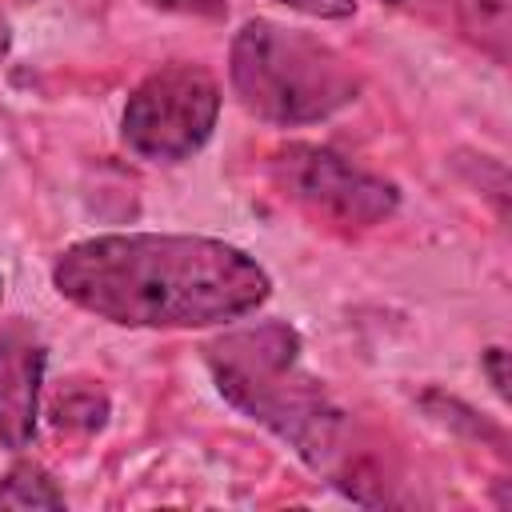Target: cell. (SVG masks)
Here are the masks:
<instances>
[{"instance_id":"7","label":"cell","mask_w":512,"mask_h":512,"mask_svg":"<svg viewBox=\"0 0 512 512\" xmlns=\"http://www.w3.org/2000/svg\"><path fill=\"white\" fill-rule=\"evenodd\" d=\"M396 12H408L424 24H436L496 64H508L512 48V0H380Z\"/></svg>"},{"instance_id":"2","label":"cell","mask_w":512,"mask_h":512,"mask_svg":"<svg viewBox=\"0 0 512 512\" xmlns=\"http://www.w3.org/2000/svg\"><path fill=\"white\" fill-rule=\"evenodd\" d=\"M296 356L300 332L284 320L228 332L204 348L220 396L272 428L316 472H328L344 456V412L324 384L296 368Z\"/></svg>"},{"instance_id":"6","label":"cell","mask_w":512,"mask_h":512,"mask_svg":"<svg viewBox=\"0 0 512 512\" xmlns=\"http://www.w3.org/2000/svg\"><path fill=\"white\" fill-rule=\"evenodd\" d=\"M44 364L48 348L24 320L0 324V444L8 448H24L36 432Z\"/></svg>"},{"instance_id":"4","label":"cell","mask_w":512,"mask_h":512,"mask_svg":"<svg viewBox=\"0 0 512 512\" xmlns=\"http://www.w3.org/2000/svg\"><path fill=\"white\" fill-rule=\"evenodd\" d=\"M220 116V84L200 64H164L148 72L124 104V144L156 164H180L196 156Z\"/></svg>"},{"instance_id":"13","label":"cell","mask_w":512,"mask_h":512,"mask_svg":"<svg viewBox=\"0 0 512 512\" xmlns=\"http://www.w3.org/2000/svg\"><path fill=\"white\" fill-rule=\"evenodd\" d=\"M8 44H12V32H8V24L0 20V60H4V52H8Z\"/></svg>"},{"instance_id":"9","label":"cell","mask_w":512,"mask_h":512,"mask_svg":"<svg viewBox=\"0 0 512 512\" xmlns=\"http://www.w3.org/2000/svg\"><path fill=\"white\" fill-rule=\"evenodd\" d=\"M108 420V396L88 388V384H72L52 400V424L56 428H100Z\"/></svg>"},{"instance_id":"11","label":"cell","mask_w":512,"mask_h":512,"mask_svg":"<svg viewBox=\"0 0 512 512\" xmlns=\"http://www.w3.org/2000/svg\"><path fill=\"white\" fill-rule=\"evenodd\" d=\"M160 12H180V16H224L228 0H148Z\"/></svg>"},{"instance_id":"3","label":"cell","mask_w":512,"mask_h":512,"mask_svg":"<svg viewBox=\"0 0 512 512\" xmlns=\"http://www.w3.org/2000/svg\"><path fill=\"white\" fill-rule=\"evenodd\" d=\"M228 80L256 120L280 128L328 120L360 96L356 68L332 44L276 20H248L236 32Z\"/></svg>"},{"instance_id":"1","label":"cell","mask_w":512,"mask_h":512,"mask_svg":"<svg viewBox=\"0 0 512 512\" xmlns=\"http://www.w3.org/2000/svg\"><path fill=\"white\" fill-rule=\"evenodd\" d=\"M56 292L120 328H212L256 312L272 280L236 244L172 232H108L68 244Z\"/></svg>"},{"instance_id":"12","label":"cell","mask_w":512,"mask_h":512,"mask_svg":"<svg viewBox=\"0 0 512 512\" xmlns=\"http://www.w3.org/2000/svg\"><path fill=\"white\" fill-rule=\"evenodd\" d=\"M504 360H508L504 348H488V352H484V368H488L492 388H496L500 396H508V372H504Z\"/></svg>"},{"instance_id":"5","label":"cell","mask_w":512,"mask_h":512,"mask_svg":"<svg viewBox=\"0 0 512 512\" xmlns=\"http://www.w3.org/2000/svg\"><path fill=\"white\" fill-rule=\"evenodd\" d=\"M276 188L300 204L308 216L328 220L336 228H372L388 220L400 204L392 180L372 176L320 144H288L272 156Z\"/></svg>"},{"instance_id":"14","label":"cell","mask_w":512,"mask_h":512,"mask_svg":"<svg viewBox=\"0 0 512 512\" xmlns=\"http://www.w3.org/2000/svg\"><path fill=\"white\" fill-rule=\"evenodd\" d=\"M0 296H4V276H0Z\"/></svg>"},{"instance_id":"10","label":"cell","mask_w":512,"mask_h":512,"mask_svg":"<svg viewBox=\"0 0 512 512\" xmlns=\"http://www.w3.org/2000/svg\"><path fill=\"white\" fill-rule=\"evenodd\" d=\"M276 4H288L304 16H320V20H344L356 12V0H276Z\"/></svg>"},{"instance_id":"8","label":"cell","mask_w":512,"mask_h":512,"mask_svg":"<svg viewBox=\"0 0 512 512\" xmlns=\"http://www.w3.org/2000/svg\"><path fill=\"white\" fill-rule=\"evenodd\" d=\"M0 508H64V492L56 488V480L40 464L24 460V464L4 472Z\"/></svg>"}]
</instances>
